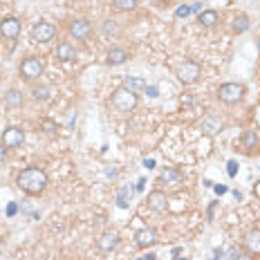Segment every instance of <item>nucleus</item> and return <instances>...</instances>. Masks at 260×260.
I'll use <instances>...</instances> for the list:
<instances>
[{
	"mask_svg": "<svg viewBox=\"0 0 260 260\" xmlns=\"http://www.w3.org/2000/svg\"><path fill=\"white\" fill-rule=\"evenodd\" d=\"M18 186H21L25 193L29 195H38V193L45 191V186H47V173L43 168H36V166H29V168L21 170L18 173Z\"/></svg>",
	"mask_w": 260,
	"mask_h": 260,
	"instance_id": "obj_1",
	"label": "nucleus"
},
{
	"mask_svg": "<svg viewBox=\"0 0 260 260\" xmlns=\"http://www.w3.org/2000/svg\"><path fill=\"white\" fill-rule=\"evenodd\" d=\"M128 61V52L121 47H112L110 52H108V63L110 65H121Z\"/></svg>",
	"mask_w": 260,
	"mask_h": 260,
	"instance_id": "obj_16",
	"label": "nucleus"
},
{
	"mask_svg": "<svg viewBox=\"0 0 260 260\" xmlns=\"http://www.w3.org/2000/svg\"><path fill=\"white\" fill-rule=\"evenodd\" d=\"M41 126H43V128H45V133H47V135H52V133H54V130H56V126H54V121H43V123H41Z\"/></svg>",
	"mask_w": 260,
	"mask_h": 260,
	"instance_id": "obj_29",
	"label": "nucleus"
},
{
	"mask_svg": "<svg viewBox=\"0 0 260 260\" xmlns=\"http://www.w3.org/2000/svg\"><path fill=\"white\" fill-rule=\"evenodd\" d=\"M146 92H148V96H160V90H157V88H155V85H146Z\"/></svg>",
	"mask_w": 260,
	"mask_h": 260,
	"instance_id": "obj_31",
	"label": "nucleus"
},
{
	"mask_svg": "<svg viewBox=\"0 0 260 260\" xmlns=\"http://www.w3.org/2000/svg\"><path fill=\"white\" fill-rule=\"evenodd\" d=\"M213 189H215L218 195H224V193H227V186H213Z\"/></svg>",
	"mask_w": 260,
	"mask_h": 260,
	"instance_id": "obj_33",
	"label": "nucleus"
},
{
	"mask_svg": "<svg viewBox=\"0 0 260 260\" xmlns=\"http://www.w3.org/2000/svg\"><path fill=\"white\" fill-rule=\"evenodd\" d=\"M56 59H59V61H65V63L74 61V59H76V49H74V45H70V43H61L59 49H56Z\"/></svg>",
	"mask_w": 260,
	"mask_h": 260,
	"instance_id": "obj_14",
	"label": "nucleus"
},
{
	"mask_svg": "<svg viewBox=\"0 0 260 260\" xmlns=\"http://www.w3.org/2000/svg\"><path fill=\"white\" fill-rule=\"evenodd\" d=\"M180 180H182V173L177 168H164L160 173V182H166V184H175Z\"/></svg>",
	"mask_w": 260,
	"mask_h": 260,
	"instance_id": "obj_19",
	"label": "nucleus"
},
{
	"mask_svg": "<svg viewBox=\"0 0 260 260\" xmlns=\"http://www.w3.org/2000/svg\"><path fill=\"white\" fill-rule=\"evenodd\" d=\"M234 29L238 34H242V32H247L249 29V18L244 16V14H240V16H236L234 18Z\"/></svg>",
	"mask_w": 260,
	"mask_h": 260,
	"instance_id": "obj_24",
	"label": "nucleus"
},
{
	"mask_svg": "<svg viewBox=\"0 0 260 260\" xmlns=\"http://www.w3.org/2000/svg\"><path fill=\"white\" fill-rule=\"evenodd\" d=\"M258 49H260V38H258Z\"/></svg>",
	"mask_w": 260,
	"mask_h": 260,
	"instance_id": "obj_39",
	"label": "nucleus"
},
{
	"mask_svg": "<svg viewBox=\"0 0 260 260\" xmlns=\"http://www.w3.org/2000/svg\"><path fill=\"white\" fill-rule=\"evenodd\" d=\"M146 260H155V254H148V256H146Z\"/></svg>",
	"mask_w": 260,
	"mask_h": 260,
	"instance_id": "obj_38",
	"label": "nucleus"
},
{
	"mask_svg": "<svg viewBox=\"0 0 260 260\" xmlns=\"http://www.w3.org/2000/svg\"><path fill=\"white\" fill-rule=\"evenodd\" d=\"M32 92H34V99H36V101H47L49 99V88H47V85H41V88L36 85Z\"/></svg>",
	"mask_w": 260,
	"mask_h": 260,
	"instance_id": "obj_25",
	"label": "nucleus"
},
{
	"mask_svg": "<svg viewBox=\"0 0 260 260\" xmlns=\"http://www.w3.org/2000/svg\"><path fill=\"white\" fill-rule=\"evenodd\" d=\"M112 7L117 11H130L137 7V0H112Z\"/></svg>",
	"mask_w": 260,
	"mask_h": 260,
	"instance_id": "obj_23",
	"label": "nucleus"
},
{
	"mask_svg": "<svg viewBox=\"0 0 260 260\" xmlns=\"http://www.w3.org/2000/svg\"><path fill=\"white\" fill-rule=\"evenodd\" d=\"M43 70H45L43 61L36 59V56H29V59H25L21 63V76L27 79V81H34V79H38V76L43 74Z\"/></svg>",
	"mask_w": 260,
	"mask_h": 260,
	"instance_id": "obj_4",
	"label": "nucleus"
},
{
	"mask_svg": "<svg viewBox=\"0 0 260 260\" xmlns=\"http://www.w3.org/2000/svg\"><path fill=\"white\" fill-rule=\"evenodd\" d=\"M148 207L153 209L155 213H166V211H168V197H166V193L153 191L148 195Z\"/></svg>",
	"mask_w": 260,
	"mask_h": 260,
	"instance_id": "obj_10",
	"label": "nucleus"
},
{
	"mask_svg": "<svg viewBox=\"0 0 260 260\" xmlns=\"http://www.w3.org/2000/svg\"><path fill=\"white\" fill-rule=\"evenodd\" d=\"M229 168H227V173H229V177H236V173H238V164L236 162H229Z\"/></svg>",
	"mask_w": 260,
	"mask_h": 260,
	"instance_id": "obj_28",
	"label": "nucleus"
},
{
	"mask_svg": "<svg viewBox=\"0 0 260 260\" xmlns=\"http://www.w3.org/2000/svg\"><path fill=\"white\" fill-rule=\"evenodd\" d=\"M135 242H137V247H142V249L153 247V244L157 242V234H155V229H139L137 234H135Z\"/></svg>",
	"mask_w": 260,
	"mask_h": 260,
	"instance_id": "obj_12",
	"label": "nucleus"
},
{
	"mask_svg": "<svg viewBox=\"0 0 260 260\" xmlns=\"http://www.w3.org/2000/svg\"><path fill=\"white\" fill-rule=\"evenodd\" d=\"M106 175H108V177H117V168H108V170H106Z\"/></svg>",
	"mask_w": 260,
	"mask_h": 260,
	"instance_id": "obj_34",
	"label": "nucleus"
},
{
	"mask_svg": "<svg viewBox=\"0 0 260 260\" xmlns=\"http://www.w3.org/2000/svg\"><path fill=\"white\" fill-rule=\"evenodd\" d=\"M238 256H240V249H238V247H229L227 254H224V260H236Z\"/></svg>",
	"mask_w": 260,
	"mask_h": 260,
	"instance_id": "obj_27",
	"label": "nucleus"
},
{
	"mask_svg": "<svg viewBox=\"0 0 260 260\" xmlns=\"http://www.w3.org/2000/svg\"><path fill=\"white\" fill-rule=\"evenodd\" d=\"M5 103L9 108H23V103H25V99H23V92L18 90H9L5 95Z\"/></svg>",
	"mask_w": 260,
	"mask_h": 260,
	"instance_id": "obj_18",
	"label": "nucleus"
},
{
	"mask_svg": "<svg viewBox=\"0 0 260 260\" xmlns=\"http://www.w3.org/2000/svg\"><path fill=\"white\" fill-rule=\"evenodd\" d=\"M222 128H224V121L220 117H215V115H209V117H204V121H202V133L207 135V137L218 135Z\"/></svg>",
	"mask_w": 260,
	"mask_h": 260,
	"instance_id": "obj_11",
	"label": "nucleus"
},
{
	"mask_svg": "<svg viewBox=\"0 0 260 260\" xmlns=\"http://www.w3.org/2000/svg\"><path fill=\"white\" fill-rule=\"evenodd\" d=\"M193 14V7L191 5H182V7H177L175 9V16L177 18H186V16H191Z\"/></svg>",
	"mask_w": 260,
	"mask_h": 260,
	"instance_id": "obj_26",
	"label": "nucleus"
},
{
	"mask_svg": "<svg viewBox=\"0 0 260 260\" xmlns=\"http://www.w3.org/2000/svg\"><path fill=\"white\" fill-rule=\"evenodd\" d=\"M218 96L224 103H238L244 96V85L242 83H224V85H220Z\"/></svg>",
	"mask_w": 260,
	"mask_h": 260,
	"instance_id": "obj_3",
	"label": "nucleus"
},
{
	"mask_svg": "<svg viewBox=\"0 0 260 260\" xmlns=\"http://www.w3.org/2000/svg\"><path fill=\"white\" fill-rule=\"evenodd\" d=\"M143 166H146V168H155V162L153 160H143Z\"/></svg>",
	"mask_w": 260,
	"mask_h": 260,
	"instance_id": "obj_35",
	"label": "nucleus"
},
{
	"mask_svg": "<svg viewBox=\"0 0 260 260\" xmlns=\"http://www.w3.org/2000/svg\"><path fill=\"white\" fill-rule=\"evenodd\" d=\"M236 260H254V256H244V254H240Z\"/></svg>",
	"mask_w": 260,
	"mask_h": 260,
	"instance_id": "obj_36",
	"label": "nucleus"
},
{
	"mask_svg": "<svg viewBox=\"0 0 260 260\" xmlns=\"http://www.w3.org/2000/svg\"><path fill=\"white\" fill-rule=\"evenodd\" d=\"M16 211H18V207L14 204V202H9V204H7V215H9V218H14V215H16Z\"/></svg>",
	"mask_w": 260,
	"mask_h": 260,
	"instance_id": "obj_30",
	"label": "nucleus"
},
{
	"mask_svg": "<svg viewBox=\"0 0 260 260\" xmlns=\"http://www.w3.org/2000/svg\"><path fill=\"white\" fill-rule=\"evenodd\" d=\"M92 34V25L83 18H76V21L70 23V36L76 38V41H85V38Z\"/></svg>",
	"mask_w": 260,
	"mask_h": 260,
	"instance_id": "obj_8",
	"label": "nucleus"
},
{
	"mask_svg": "<svg viewBox=\"0 0 260 260\" xmlns=\"http://www.w3.org/2000/svg\"><path fill=\"white\" fill-rule=\"evenodd\" d=\"M54 36H56V27H54L52 23L41 21L32 27V41L34 43H49Z\"/></svg>",
	"mask_w": 260,
	"mask_h": 260,
	"instance_id": "obj_6",
	"label": "nucleus"
},
{
	"mask_svg": "<svg viewBox=\"0 0 260 260\" xmlns=\"http://www.w3.org/2000/svg\"><path fill=\"white\" fill-rule=\"evenodd\" d=\"M242 146L244 148H249V150L258 148L260 146V135L256 133V130H244L242 133Z\"/></svg>",
	"mask_w": 260,
	"mask_h": 260,
	"instance_id": "obj_17",
	"label": "nucleus"
},
{
	"mask_svg": "<svg viewBox=\"0 0 260 260\" xmlns=\"http://www.w3.org/2000/svg\"><path fill=\"white\" fill-rule=\"evenodd\" d=\"M5 160H7V146L0 143V162H5Z\"/></svg>",
	"mask_w": 260,
	"mask_h": 260,
	"instance_id": "obj_32",
	"label": "nucleus"
},
{
	"mask_svg": "<svg viewBox=\"0 0 260 260\" xmlns=\"http://www.w3.org/2000/svg\"><path fill=\"white\" fill-rule=\"evenodd\" d=\"M130 197H133V189L130 186H126L121 193L117 195V207L119 209H128V204H130Z\"/></svg>",
	"mask_w": 260,
	"mask_h": 260,
	"instance_id": "obj_22",
	"label": "nucleus"
},
{
	"mask_svg": "<svg viewBox=\"0 0 260 260\" xmlns=\"http://www.w3.org/2000/svg\"><path fill=\"white\" fill-rule=\"evenodd\" d=\"M143 184H146L143 180H139V182H137V191H143Z\"/></svg>",
	"mask_w": 260,
	"mask_h": 260,
	"instance_id": "obj_37",
	"label": "nucleus"
},
{
	"mask_svg": "<svg viewBox=\"0 0 260 260\" xmlns=\"http://www.w3.org/2000/svg\"><path fill=\"white\" fill-rule=\"evenodd\" d=\"M177 260H184V258H177Z\"/></svg>",
	"mask_w": 260,
	"mask_h": 260,
	"instance_id": "obj_40",
	"label": "nucleus"
},
{
	"mask_svg": "<svg viewBox=\"0 0 260 260\" xmlns=\"http://www.w3.org/2000/svg\"><path fill=\"white\" fill-rule=\"evenodd\" d=\"M200 23H202L204 27H213L215 23H218V11H213V9L200 11Z\"/></svg>",
	"mask_w": 260,
	"mask_h": 260,
	"instance_id": "obj_21",
	"label": "nucleus"
},
{
	"mask_svg": "<svg viewBox=\"0 0 260 260\" xmlns=\"http://www.w3.org/2000/svg\"><path fill=\"white\" fill-rule=\"evenodd\" d=\"M244 244H247L249 254H260V231H258V229L247 234V238H244Z\"/></svg>",
	"mask_w": 260,
	"mask_h": 260,
	"instance_id": "obj_15",
	"label": "nucleus"
},
{
	"mask_svg": "<svg viewBox=\"0 0 260 260\" xmlns=\"http://www.w3.org/2000/svg\"><path fill=\"white\" fill-rule=\"evenodd\" d=\"M112 108L117 112H121V115H128V112H133L135 108H137V92L128 90L126 85H121V88H117V90L112 92Z\"/></svg>",
	"mask_w": 260,
	"mask_h": 260,
	"instance_id": "obj_2",
	"label": "nucleus"
},
{
	"mask_svg": "<svg viewBox=\"0 0 260 260\" xmlns=\"http://www.w3.org/2000/svg\"><path fill=\"white\" fill-rule=\"evenodd\" d=\"M23 142H25V130L18 126H11L2 133V143H5L7 148H16V146H21Z\"/></svg>",
	"mask_w": 260,
	"mask_h": 260,
	"instance_id": "obj_7",
	"label": "nucleus"
},
{
	"mask_svg": "<svg viewBox=\"0 0 260 260\" xmlns=\"http://www.w3.org/2000/svg\"><path fill=\"white\" fill-rule=\"evenodd\" d=\"M96 244H99V249L103 251V254H108V251H112L115 247L119 244V236L115 234V231H108V234H101L99 240H96Z\"/></svg>",
	"mask_w": 260,
	"mask_h": 260,
	"instance_id": "obj_13",
	"label": "nucleus"
},
{
	"mask_svg": "<svg viewBox=\"0 0 260 260\" xmlns=\"http://www.w3.org/2000/svg\"><path fill=\"white\" fill-rule=\"evenodd\" d=\"M177 79H180V83H184V85H193L197 79H200V65L193 63V61L182 63L180 68H177Z\"/></svg>",
	"mask_w": 260,
	"mask_h": 260,
	"instance_id": "obj_5",
	"label": "nucleus"
},
{
	"mask_svg": "<svg viewBox=\"0 0 260 260\" xmlns=\"http://www.w3.org/2000/svg\"><path fill=\"white\" fill-rule=\"evenodd\" d=\"M123 85H126L128 90H133V92H142V90H146V81L139 79V76H126Z\"/></svg>",
	"mask_w": 260,
	"mask_h": 260,
	"instance_id": "obj_20",
	"label": "nucleus"
},
{
	"mask_svg": "<svg viewBox=\"0 0 260 260\" xmlns=\"http://www.w3.org/2000/svg\"><path fill=\"white\" fill-rule=\"evenodd\" d=\"M0 34H2L5 38H9V41L18 38V34H21V21L14 18V16L2 18V21H0Z\"/></svg>",
	"mask_w": 260,
	"mask_h": 260,
	"instance_id": "obj_9",
	"label": "nucleus"
}]
</instances>
